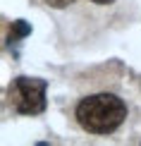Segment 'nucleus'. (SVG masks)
<instances>
[{
	"mask_svg": "<svg viewBox=\"0 0 141 146\" xmlns=\"http://www.w3.org/2000/svg\"><path fill=\"white\" fill-rule=\"evenodd\" d=\"M74 117L89 134H113L127 117V103L115 94H93L79 101Z\"/></svg>",
	"mask_w": 141,
	"mask_h": 146,
	"instance_id": "obj_1",
	"label": "nucleus"
},
{
	"mask_svg": "<svg viewBox=\"0 0 141 146\" xmlns=\"http://www.w3.org/2000/svg\"><path fill=\"white\" fill-rule=\"evenodd\" d=\"M48 82L41 77H15L7 86V101L19 115H41L46 110Z\"/></svg>",
	"mask_w": 141,
	"mask_h": 146,
	"instance_id": "obj_2",
	"label": "nucleus"
},
{
	"mask_svg": "<svg viewBox=\"0 0 141 146\" xmlns=\"http://www.w3.org/2000/svg\"><path fill=\"white\" fill-rule=\"evenodd\" d=\"M29 34H31V27H29L24 19H15V22L10 24V36H7L10 46H12V43H19V41L26 38Z\"/></svg>",
	"mask_w": 141,
	"mask_h": 146,
	"instance_id": "obj_3",
	"label": "nucleus"
},
{
	"mask_svg": "<svg viewBox=\"0 0 141 146\" xmlns=\"http://www.w3.org/2000/svg\"><path fill=\"white\" fill-rule=\"evenodd\" d=\"M43 3L48 5V7L62 10V7H67V5H72V3H74V0H43ZM91 3H96V5H113L115 0H91Z\"/></svg>",
	"mask_w": 141,
	"mask_h": 146,
	"instance_id": "obj_4",
	"label": "nucleus"
}]
</instances>
